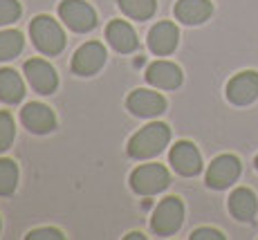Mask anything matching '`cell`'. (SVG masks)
<instances>
[{"mask_svg":"<svg viewBox=\"0 0 258 240\" xmlns=\"http://www.w3.org/2000/svg\"><path fill=\"white\" fill-rule=\"evenodd\" d=\"M168 139H171V128L166 124H148L137 135H133V139L128 142V155L133 159L155 157L157 153L164 151Z\"/></svg>","mask_w":258,"mask_h":240,"instance_id":"1","label":"cell"},{"mask_svg":"<svg viewBox=\"0 0 258 240\" xmlns=\"http://www.w3.org/2000/svg\"><path fill=\"white\" fill-rule=\"evenodd\" d=\"M32 32V41L47 56H56L66 47V34H63L61 25L49 16H36L29 25Z\"/></svg>","mask_w":258,"mask_h":240,"instance_id":"2","label":"cell"},{"mask_svg":"<svg viewBox=\"0 0 258 240\" xmlns=\"http://www.w3.org/2000/svg\"><path fill=\"white\" fill-rule=\"evenodd\" d=\"M168 182H171V177L162 164H144L131 175V187L140 196H155V193L164 191Z\"/></svg>","mask_w":258,"mask_h":240,"instance_id":"3","label":"cell"},{"mask_svg":"<svg viewBox=\"0 0 258 240\" xmlns=\"http://www.w3.org/2000/svg\"><path fill=\"white\" fill-rule=\"evenodd\" d=\"M184 220V204L180 198H166L157 204L155 213H153L151 227L157 236H171L182 227Z\"/></svg>","mask_w":258,"mask_h":240,"instance_id":"4","label":"cell"},{"mask_svg":"<svg viewBox=\"0 0 258 240\" xmlns=\"http://www.w3.org/2000/svg\"><path fill=\"white\" fill-rule=\"evenodd\" d=\"M58 16L74 32H90L94 25H97V14L83 0H63L58 5Z\"/></svg>","mask_w":258,"mask_h":240,"instance_id":"5","label":"cell"},{"mask_svg":"<svg viewBox=\"0 0 258 240\" xmlns=\"http://www.w3.org/2000/svg\"><path fill=\"white\" fill-rule=\"evenodd\" d=\"M240 175V159L236 155H220L211 162L209 171H207V184L211 189H227L238 179Z\"/></svg>","mask_w":258,"mask_h":240,"instance_id":"6","label":"cell"},{"mask_svg":"<svg viewBox=\"0 0 258 240\" xmlns=\"http://www.w3.org/2000/svg\"><path fill=\"white\" fill-rule=\"evenodd\" d=\"M106 63V49H103L101 43L92 41V43H86L77 49L72 58V70L81 77H90V74L99 72Z\"/></svg>","mask_w":258,"mask_h":240,"instance_id":"7","label":"cell"},{"mask_svg":"<svg viewBox=\"0 0 258 240\" xmlns=\"http://www.w3.org/2000/svg\"><path fill=\"white\" fill-rule=\"evenodd\" d=\"M227 99L236 106H247V103L258 99V72H240L227 83Z\"/></svg>","mask_w":258,"mask_h":240,"instance_id":"8","label":"cell"},{"mask_svg":"<svg viewBox=\"0 0 258 240\" xmlns=\"http://www.w3.org/2000/svg\"><path fill=\"white\" fill-rule=\"evenodd\" d=\"M171 164L180 175L184 177H193L202 171V157L200 151L193 146L191 142H177L175 146L171 148Z\"/></svg>","mask_w":258,"mask_h":240,"instance_id":"9","label":"cell"},{"mask_svg":"<svg viewBox=\"0 0 258 240\" xmlns=\"http://www.w3.org/2000/svg\"><path fill=\"white\" fill-rule=\"evenodd\" d=\"M25 74H27L29 86L41 94H52L58 86L54 68L43 61V58H32V61L25 63Z\"/></svg>","mask_w":258,"mask_h":240,"instance_id":"10","label":"cell"},{"mask_svg":"<svg viewBox=\"0 0 258 240\" xmlns=\"http://www.w3.org/2000/svg\"><path fill=\"white\" fill-rule=\"evenodd\" d=\"M21 122L25 124L27 131H32L36 135L52 133L54 126H56L54 112L45 106V103H27V106L21 110Z\"/></svg>","mask_w":258,"mask_h":240,"instance_id":"11","label":"cell"},{"mask_svg":"<svg viewBox=\"0 0 258 240\" xmlns=\"http://www.w3.org/2000/svg\"><path fill=\"white\" fill-rule=\"evenodd\" d=\"M128 110L137 117H157L166 110V101L162 94L151 90H135L128 97Z\"/></svg>","mask_w":258,"mask_h":240,"instance_id":"12","label":"cell"},{"mask_svg":"<svg viewBox=\"0 0 258 240\" xmlns=\"http://www.w3.org/2000/svg\"><path fill=\"white\" fill-rule=\"evenodd\" d=\"M146 81L162 90H175L182 83V70L175 63L168 61H155L146 70Z\"/></svg>","mask_w":258,"mask_h":240,"instance_id":"13","label":"cell"},{"mask_svg":"<svg viewBox=\"0 0 258 240\" xmlns=\"http://www.w3.org/2000/svg\"><path fill=\"white\" fill-rule=\"evenodd\" d=\"M177 41H180V32H177V27L173 23H157L148 32V47L157 56L171 54L177 47Z\"/></svg>","mask_w":258,"mask_h":240,"instance_id":"14","label":"cell"},{"mask_svg":"<svg viewBox=\"0 0 258 240\" xmlns=\"http://www.w3.org/2000/svg\"><path fill=\"white\" fill-rule=\"evenodd\" d=\"M213 5L209 0H177L175 16L184 25H200L211 16Z\"/></svg>","mask_w":258,"mask_h":240,"instance_id":"15","label":"cell"},{"mask_svg":"<svg viewBox=\"0 0 258 240\" xmlns=\"http://www.w3.org/2000/svg\"><path fill=\"white\" fill-rule=\"evenodd\" d=\"M106 38H108V43H110L112 47H115L117 52H121V54H128V52H133V49H137L135 29H133L128 23H123V21H112L110 25H108Z\"/></svg>","mask_w":258,"mask_h":240,"instance_id":"16","label":"cell"},{"mask_svg":"<svg viewBox=\"0 0 258 240\" xmlns=\"http://www.w3.org/2000/svg\"><path fill=\"white\" fill-rule=\"evenodd\" d=\"M256 209H258V200L256 196L249 191V189H236L234 193L229 196V211L231 216L242 220V222H247V220H251L256 216Z\"/></svg>","mask_w":258,"mask_h":240,"instance_id":"17","label":"cell"},{"mask_svg":"<svg viewBox=\"0 0 258 240\" xmlns=\"http://www.w3.org/2000/svg\"><path fill=\"white\" fill-rule=\"evenodd\" d=\"M25 94V86L14 70H0V99L5 103H18Z\"/></svg>","mask_w":258,"mask_h":240,"instance_id":"18","label":"cell"},{"mask_svg":"<svg viewBox=\"0 0 258 240\" xmlns=\"http://www.w3.org/2000/svg\"><path fill=\"white\" fill-rule=\"evenodd\" d=\"M119 7L126 16L135 21H146L155 14V0H119Z\"/></svg>","mask_w":258,"mask_h":240,"instance_id":"19","label":"cell"},{"mask_svg":"<svg viewBox=\"0 0 258 240\" xmlns=\"http://www.w3.org/2000/svg\"><path fill=\"white\" fill-rule=\"evenodd\" d=\"M23 49V36L14 29L7 32H0V61H7V58L18 56Z\"/></svg>","mask_w":258,"mask_h":240,"instance_id":"20","label":"cell"},{"mask_svg":"<svg viewBox=\"0 0 258 240\" xmlns=\"http://www.w3.org/2000/svg\"><path fill=\"white\" fill-rule=\"evenodd\" d=\"M18 184V166L12 159H0V196H12Z\"/></svg>","mask_w":258,"mask_h":240,"instance_id":"21","label":"cell"},{"mask_svg":"<svg viewBox=\"0 0 258 240\" xmlns=\"http://www.w3.org/2000/svg\"><path fill=\"white\" fill-rule=\"evenodd\" d=\"M14 119L9 112H0V153L7 151L14 142Z\"/></svg>","mask_w":258,"mask_h":240,"instance_id":"22","label":"cell"},{"mask_svg":"<svg viewBox=\"0 0 258 240\" xmlns=\"http://www.w3.org/2000/svg\"><path fill=\"white\" fill-rule=\"evenodd\" d=\"M21 16V3L18 0H0V25H9Z\"/></svg>","mask_w":258,"mask_h":240,"instance_id":"23","label":"cell"},{"mask_svg":"<svg viewBox=\"0 0 258 240\" xmlns=\"http://www.w3.org/2000/svg\"><path fill=\"white\" fill-rule=\"evenodd\" d=\"M27 240H63V233L58 229L45 227V229H34L27 233Z\"/></svg>","mask_w":258,"mask_h":240,"instance_id":"24","label":"cell"},{"mask_svg":"<svg viewBox=\"0 0 258 240\" xmlns=\"http://www.w3.org/2000/svg\"><path fill=\"white\" fill-rule=\"evenodd\" d=\"M222 236L218 229H209V227H202V229H196L191 233V240H222Z\"/></svg>","mask_w":258,"mask_h":240,"instance_id":"25","label":"cell"},{"mask_svg":"<svg viewBox=\"0 0 258 240\" xmlns=\"http://www.w3.org/2000/svg\"><path fill=\"white\" fill-rule=\"evenodd\" d=\"M128 240H144V236H142V233H137V231H133V233H128V236H126Z\"/></svg>","mask_w":258,"mask_h":240,"instance_id":"26","label":"cell"},{"mask_svg":"<svg viewBox=\"0 0 258 240\" xmlns=\"http://www.w3.org/2000/svg\"><path fill=\"white\" fill-rule=\"evenodd\" d=\"M256 168H258V157H256Z\"/></svg>","mask_w":258,"mask_h":240,"instance_id":"27","label":"cell"}]
</instances>
